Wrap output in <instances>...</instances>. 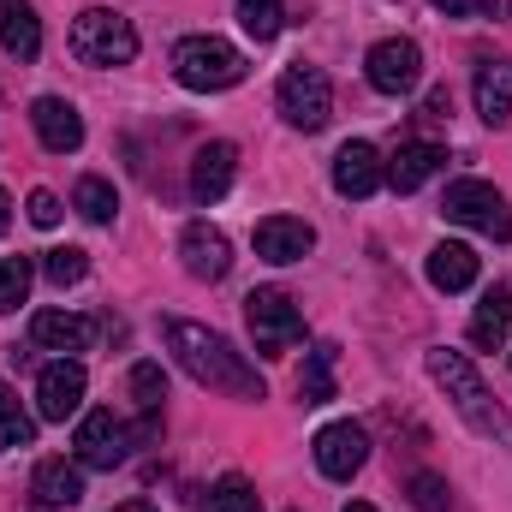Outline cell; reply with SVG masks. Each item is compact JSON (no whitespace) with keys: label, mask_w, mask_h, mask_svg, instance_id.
<instances>
[{"label":"cell","mask_w":512,"mask_h":512,"mask_svg":"<svg viewBox=\"0 0 512 512\" xmlns=\"http://www.w3.org/2000/svg\"><path fill=\"white\" fill-rule=\"evenodd\" d=\"M161 334H167V352L179 358V370L197 387L227 393V399H262V393H268L262 376H256V364H245V352H239L227 334H215V328H203V322H185V316H167Z\"/></svg>","instance_id":"cell-1"},{"label":"cell","mask_w":512,"mask_h":512,"mask_svg":"<svg viewBox=\"0 0 512 512\" xmlns=\"http://www.w3.org/2000/svg\"><path fill=\"white\" fill-rule=\"evenodd\" d=\"M429 376L447 387L453 411H459V417H465L477 435H489V441H512V417L495 405L489 382L477 376V364H471L465 352H447V346H435V352H429Z\"/></svg>","instance_id":"cell-2"},{"label":"cell","mask_w":512,"mask_h":512,"mask_svg":"<svg viewBox=\"0 0 512 512\" xmlns=\"http://www.w3.org/2000/svg\"><path fill=\"white\" fill-rule=\"evenodd\" d=\"M173 78L185 90H197V96H215V90L245 84V54L227 36H185L173 48Z\"/></svg>","instance_id":"cell-3"},{"label":"cell","mask_w":512,"mask_h":512,"mask_svg":"<svg viewBox=\"0 0 512 512\" xmlns=\"http://www.w3.org/2000/svg\"><path fill=\"white\" fill-rule=\"evenodd\" d=\"M72 60L78 66H131L137 60V30H131V18H120L114 6H84L78 18H72Z\"/></svg>","instance_id":"cell-4"},{"label":"cell","mask_w":512,"mask_h":512,"mask_svg":"<svg viewBox=\"0 0 512 512\" xmlns=\"http://www.w3.org/2000/svg\"><path fill=\"white\" fill-rule=\"evenodd\" d=\"M245 322H251V340L262 358H286L304 340V310L280 286H256L251 298H245Z\"/></svg>","instance_id":"cell-5"},{"label":"cell","mask_w":512,"mask_h":512,"mask_svg":"<svg viewBox=\"0 0 512 512\" xmlns=\"http://www.w3.org/2000/svg\"><path fill=\"white\" fill-rule=\"evenodd\" d=\"M274 102H280V120H286V126L322 131L328 126V114H334V84H328L322 66L292 60V66L280 72V84H274Z\"/></svg>","instance_id":"cell-6"},{"label":"cell","mask_w":512,"mask_h":512,"mask_svg":"<svg viewBox=\"0 0 512 512\" xmlns=\"http://www.w3.org/2000/svg\"><path fill=\"white\" fill-rule=\"evenodd\" d=\"M441 215L471 227V233H489V239H512V209L507 197L489 185V179H453L447 197H441Z\"/></svg>","instance_id":"cell-7"},{"label":"cell","mask_w":512,"mask_h":512,"mask_svg":"<svg viewBox=\"0 0 512 512\" xmlns=\"http://www.w3.org/2000/svg\"><path fill=\"white\" fill-rule=\"evenodd\" d=\"M72 447H78V465H90V471H114V465H126L131 435H126V423H120L114 411H84Z\"/></svg>","instance_id":"cell-8"},{"label":"cell","mask_w":512,"mask_h":512,"mask_svg":"<svg viewBox=\"0 0 512 512\" xmlns=\"http://www.w3.org/2000/svg\"><path fill=\"white\" fill-rule=\"evenodd\" d=\"M364 72H370V84H376L382 96H411L417 78H423V48H417L411 36H387V42L370 48Z\"/></svg>","instance_id":"cell-9"},{"label":"cell","mask_w":512,"mask_h":512,"mask_svg":"<svg viewBox=\"0 0 512 512\" xmlns=\"http://www.w3.org/2000/svg\"><path fill=\"white\" fill-rule=\"evenodd\" d=\"M84 393H90L84 364H78V358H54V364H42V376H36V411H42L48 423H66V417H78Z\"/></svg>","instance_id":"cell-10"},{"label":"cell","mask_w":512,"mask_h":512,"mask_svg":"<svg viewBox=\"0 0 512 512\" xmlns=\"http://www.w3.org/2000/svg\"><path fill=\"white\" fill-rule=\"evenodd\" d=\"M364 459H370V435H364V423H328V429L316 435V471H322V477L352 483V477L364 471Z\"/></svg>","instance_id":"cell-11"},{"label":"cell","mask_w":512,"mask_h":512,"mask_svg":"<svg viewBox=\"0 0 512 512\" xmlns=\"http://www.w3.org/2000/svg\"><path fill=\"white\" fill-rule=\"evenodd\" d=\"M179 262H185L191 280H227V274H233V245H227L221 227L191 221V227L179 233Z\"/></svg>","instance_id":"cell-12"},{"label":"cell","mask_w":512,"mask_h":512,"mask_svg":"<svg viewBox=\"0 0 512 512\" xmlns=\"http://www.w3.org/2000/svg\"><path fill=\"white\" fill-rule=\"evenodd\" d=\"M387 185V161L376 143H364V137H352V143H340V155H334V191L340 197H376Z\"/></svg>","instance_id":"cell-13"},{"label":"cell","mask_w":512,"mask_h":512,"mask_svg":"<svg viewBox=\"0 0 512 512\" xmlns=\"http://www.w3.org/2000/svg\"><path fill=\"white\" fill-rule=\"evenodd\" d=\"M90 340H96L90 316H72V310H36L30 316V346H42V352L78 358V352H90Z\"/></svg>","instance_id":"cell-14"},{"label":"cell","mask_w":512,"mask_h":512,"mask_svg":"<svg viewBox=\"0 0 512 512\" xmlns=\"http://www.w3.org/2000/svg\"><path fill=\"white\" fill-rule=\"evenodd\" d=\"M30 126L42 137V149H54V155L84 149V114H78L66 96H36V102H30Z\"/></svg>","instance_id":"cell-15"},{"label":"cell","mask_w":512,"mask_h":512,"mask_svg":"<svg viewBox=\"0 0 512 512\" xmlns=\"http://www.w3.org/2000/svg\"><path fill=\"white\" fill-rule=\"evenodd\" d=\"M316 251V227L298 221V215H268L256 221V256L262 262H304Z\"/></svg>","instance_id":"cell-16"},{"label":"cell","mask_w":512,"mask_h":512,"mask_svg":"<svg viewBox=\"0 0 512 512\" xmlns=\"http://www.w3.org/2000/svg\"><path fill=\"white\" fill-rule=\"evenodd\" d=\"M233 173H239V149H233L227 137L203 143L197 161H191V197H197V203H221V197L233 191Z\"/></svg>","instance_id":"cell-17"},{"label":"cell","mask_w":512,"mask_h":512,"mask_svg":"<svg viewBox=\"0 0 512 512\" xmlns=\"http://www.w3.org/2000/svg\"><path fill=\"white\" fill-rule=\"evenodd\" d=\"M429 286L435 292H465V286H477V274H483V256L471 251V245H459V239H447V245H435L429 251Z\"/></svg>","instance_id":"cell-18"},{"label":"cell","mask_w":512,"mask_h":512,"mask_svg":"<svg viewBox=\"0 0 512 512\" xmlns=\"http://www.w3.org/2000/svg\"><path fill=\"white\" fill-rule=\"evenodd\" d=\"M471 340L483 352H501L512 340V286H489L477 298V316H471Z\"/></svg>","instance_id":"cell-19"},{"label":"cell","mask_w":512,"mask_h":512,"mask_svg":"<svg viewBox=\"0 0 512 512\" xmlns=\"http://www.w3.org/2000/svg\"><path fill=\"white\" fill-rule=\"evenodd\" d=\"M471 96H477V114H483L489 126H507L512 120V60H483Z\"/></svg>","instance_id":"cell-20"},{"label":"cell","mask_w":512,"mask_h":512,"mask_svg":"<svg viewBox=\"0 0 512 512\" xmlns=\"http://www.w3.org/2000/svg\"><path fill=\"white\" fill-rule=\"evenodd\" d=\"M30 495H36L42 507H78V501H84V465L42 459L36 477H30Z\"/></svg>","instance_id":"cell-21"},{"label":"cell","mask_w":512,"mask_h":512,"mask_svg":"<svg viewBox=\"0 0 512 512\" xmlns=\"http://www.w3.org/2000/svg\"><path fill=\"white\" fill-rule=\"evenodd\" d=\"M0 48H6L12 60H24V66L42 54V18H36L24 0H6V6H0Z\"/></svg>","instance_id":"cell-22"},{"label":"cell","mask_w":512,"mask_h":512,"mask_svg":"<svg viewBox=\"0 0 512 512\" xmlns=\"http://www.w3.org/2000/svg\"><path fill=\"white\" fill-rule=\"evenodd\" d=\"M441 167H447V155H441L435 143H399V155L387 161V185L405 197V191H417L423 179H435Z\"/></svg>","instance_id":"cell-23"},{"label":"cell","mask_w":512,"mask_h":512,"mask_svg":"<svg viewBox=\"0 0 512 512\" xmlns=\"http://www.w3.org/2000/svg\"><path fill=\"white\" fill-rule=\"evenodd\" d=\"M72 209H78L90 227H108V221L120 215V197H114V185H108V179L84 173V179H78V191H72Z\"/></svg>","instance_id":"cell-24"},{"label":"cell","mask_w":512,"mask_h":512,"mask_svg":"<svg viewBox=\"0 0 512 512\" xmlns=\"http://www.w3.org/2000/svg\"><path fill=\"white\" fill-rule=\"evenodd\" d=\"M30 441H36V417L18 405L12 382H0V453H12V447H30Z\"/></svg>","instance_id":"cell-25"},{"label":"cell","mask_w":512,"mask_h":512,"mask_svg":"<svg viewBox=\"0 0 512 512\" xmlns=\"http://www.w3.org/2000/svg\"><path fill=\"white\" fill-rule=\"evenodd\" d=\"M298 393H304V405H328L334 399V346H316L310 352V364L298 376Z\"/></svg>","instance_id":"cell-26"},{"label":"cell","mask_w":512,"mask_h":512,"mask_svg":"<svg viewBox=\"0 0 512 512\" xmlns=\"http://www.w3.org/2000/svg\"><path fill=\"white\" fill-rule=\"evenodd\" d=\"M30 280H36V262L30 256H0V316L30 298Z\"/></svg>","instance_id":"cell-27"},{"label":"cell","mask_w":512,"mask_h":512,"mask_svg":"<svg viewBox=\"0 0 512 512\" xmlns=\"http://www.w3.org/2000/svg\"><path fill=\"white\" fill-rule=\"evenodd\" d=\"M280 18H286L280 0H239V24H245V36H256V42H274L280 36Z\"/></svg>","instance_id":"cell-28"},{"label":"cell","mask_w":512,"mask_h":512,"mask_svg":"<svg viewBox=\"0 0 512 512\" xmlns=\"http://www.w3.org/2000/svg\"><path fill=\"white\" fill-rule=\"evenodd\" d=\"M42 274H48L54 286H78V280L90 274V256L78 251V245H60V251H42Z\"/></svg>","instance_id":"cell-29"},{"label":"cell","mask_w":512,"mask_h":512,"mask_svg":"<svg viewBox=\"0 0 512 512\" xmlns=\"http://www.w3.org/2000/svg\"><path fill=\"white\" fill-rule=\"evenodd\" d=\"M209 507L215 512H262V501H256V489L245 477H221L215 495H209Z\"/></svg>","instance_id":"cell-30"},{"label":"cell","mask_w":512,"mask_h":512,"mask_svg":"<svg viewBox=\"0 0 512 512\" xmlns=\"http://www.w3.org/2000/svg\"><path fill=\"white\" fill-rule=\"evenodd\" d=\"M131 399H137L143 411H161V399H167L161 364H131Z\"/></svg>","instance_id":"cell-31"},{"label":"cell","mask_w":512,"mask_h":512,"mask_svg":"<svg viewBox=\"0 0 512 512\" xmlns=\"http://www.w3.org/2000/svg\"><path fill=\"white\" fill-rule=\"evenodd\" d=\"M447 495H453V489H447L435 471H417V477H411V501H417V512H447Z\"/></svg>","instance_id":"cell-32"},{"label":"cell","mask_w":512,"mask_h":512,"mask_svg":"<svg viewBox=\"0 0 512 512\" xmlns=\"http://www.w3.org/2000/svg\"><path fill=\"white\" fill-rule=\"evenodd\" d=\"M447 18H477V12H512V0H429Z\"/></svg>","instance_id":"cell-33"},{"label":"cell","mask_w":512,"mask_h":512,"mask_svg":"<svg viewBox=\"0 0 512 512\" xmlns=\"http://www.w3.org/2000/svg\"><path fill=\"white\" fill-rule=\"evenodd\" d=\"M60 215H66V209H60L54 191H30V221H36V227H60Z\"/></svg>","instance_id":"cell-34"},{"label":"cell","mask_w":512,"mask_h":512,"mask_svg":"<svg viewBox=\"0 0 512 512\" xmlns=\"http://www.w3.org/2000/svg\"><path fill=\"white\" fill-rule=\"evenodd\" d=\"M6 227H12V197L0 191V233H6Z\"/></svg>","instance_id":"cell-35"},{"label":"cell","mask_w":512,"mask_h":512,"mask_svg":"<svg viewBox=\"0 0 512 512\" xmlns=\"http://www.w3.org/2000/svg\"><path fill=\"white\" fill-rule=\"evenodd\" d=\"M114 512H155V507H149V501H120Z\"/></svg>","instance_id":"cell-36"},{"label":"cell","mask_w":512,"mask_h":512,"mask_svg":"<svg viewBox=\"0 0 512 512\" xmlns=\"http://www.w3.org/2000/svg\"><path fill=\"white\" fill-rule=\"evenodd\" d=\"M346 512H376L370 501H346Z\"/></svg>","instance_id":"cell-37"}]
</instances>
